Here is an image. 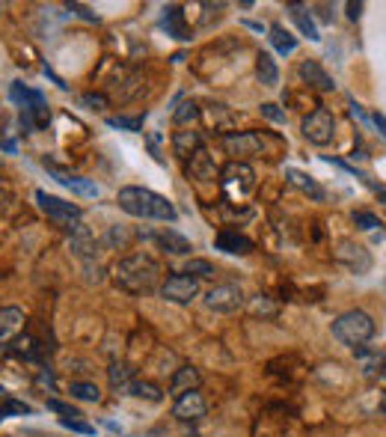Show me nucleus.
<instances>
[{"label":"nucleus","mask_w":386,"mask_h":437,"mask_svg":"<svg viewBox=\"0 0 386 437\" xmlns=\"http://www.w3.org/2000/svg\"><path fill=\"white\" fill-rule=\"evenodd\" d=\"M116 203L131 217H143V220H176L179 217L176 206H172L167 196H160V194L149 191V187H140V184L122 187Z\"/></svg>","instance_id":"nucleus-1"},{"label":"nucleus","mask_w":386,"mask_h":437,"mask_svg":"<svg viewBox=\"0 0 386 437\" xmlns=\"http://www.w3.org/2000/svg\"><path fill=\"white\" fill-rule=\"evenodd\" d=\"M158 277H160V265L149 253L125 256V259H119L113 265L116 285H119V289H125V292H131V295L152 292L158 285Z\"/></svg>","instance_id":"nucleus-2"},{"label":"nucleus","mask_w":386,"mask_h":437,"mask_svg":"<svg viewBox=\"0 0 386 437\" xmlns=\"http://www.w3.org/2000/svg\"><path fill=\"white\" fill-rule=\"evenodd\" d=\"M371 336H375V321L363 309H347L333 321V339L347 348H363Z\"/></svg>","instance_id":"nucleus-3"},{"label":"nucleus","mask_w":386,"mask_h":437,"mask_svg":"<svg viewBox=\"0 0 386 437\" xmlns=\"http://www.w3.org/2000/svg\"><path fill=\"white\" fill-rule=\"evenodd\" d=\"M301 131H303V137L312 146H327V143H333V137H336V116L330 114L327 107H318V110H312V114L303 119Z\"/></svg>","instance_id":"nucleus-4"},{"label":"nucleus","mask_w":386,"mask_h":437,"mask_svg":"<svg viewBox=\"0 0 386 437\" xmlns=\"http://www.w3.org/2000/svg\"><path fill=\"white\" fill-rule=\"evenodd\" d=\"M36 203H39V208L45 211L51 220L63 223V227H71V223H81V208L74 203H66V199L60 196H51L45 191H36Z\"/></svg>","instance_id":"nucleus-5"},{"label":"nucleus","mask_w":386,"mask_h":437,"mask_svg":"<svg viewBox=\"0 0 386 437\" xmlns=\"http://www.w3.org/2000/svg\"><path fill=\"white\" fill-rule=\"evenodd\" d=\"M223 146L229 149V155L244 161L265 152V137L256 131H232V134H223Z\"/></svg>","instance_id":"nucleus-6"},{"label":"nucleus","mask_w":386,"mask_h":437,"mask_svg":"<svg viewBox=\"0 0 386 437\" xmlns=\"http://www.w3.org/2000/svg\"><path fill=\"white\" fill-rule=\"evenodd\" d=\"M196 295H199V280L191 277V274H172L160 285V297L170 304H191Z\"/></svg>","instance_id":"nucleus-7"},{"label":"nucleus","mask_w":386,"mask_h":437,"mask_svg":"<svg viewBox=\"0 0 386 437\" xmlns=\"http://www.w3.org/2000/svg\"><path fill=\"white\" fill-rule=\"evenodd\" d=\"M333 256H336V262H342V265H345L347 271H351V274H366V271L371 268L368 250H366V247H359V244L351 241V238H342L339 244H336Z\"/></svg>","instance_id":"nucleus-8"},{"label":"nucleus","mask_w":386,"mask_h":437,"mask_svg":"<svg viewBox=\"0 0 386 437\" xmlns=\"http://www.w3.org/2000/svg\"><path fill=\"white\" fill-rule=\"evenodd\" d=\"M241 304H244V292L235 283H220L214 289H208L205 295V307L214 312H235Z\"/></svg>","instance_id":"nucleus-9"},{"label":"nucleus","mask_w":386,"mask_h":437,"mask_svg":"<svg viewBox=\"0 0 386 437\" xmlns=\"http://www.w3.org/2000/svg\"><path fill=\"white\" fill-rule=\"evenodd\" d=\"M205 414H208V402H205V396L199 390L181 393L176 398V405H172V417L181 419V422H196V419H202Z\"/></svg>","instance_id":"nucleus-10"},{"label":"nucleus","mask_w":386,"mask_h":437,"mask_svg":"<svg viewBox=\"0 0 386 437\" xmlns=\"http://www.w3.org/2000/svg\"><path fill=\"white\" fill-rule=\"evenodd\" d=\"M24 309L18 307H4L0 309V345H9V342H15L21 330H24Z\"/></svg>","instance_id":"nucleus-11"},{"label":"nucleus","mask_w":386,"mask_h":437,"mask_svg":"<svg viewBox=\"0 0 386 437\" xmlns=\"http://www.w3.org/2000/svg\"><path fill=\"white\" fill-rule=\"evenodd\" d=\"M69 229V247H71V253L74 256H81V259H92L95 256V238H92V232L83 227V223H71Z\"/></svg>","instance_id":"nucleus-12"},{"label":"nucleus","mask_w":386,"mask_h":437,"mask_svg":"<svg viewBox=\"0 0 386 437\" xmlns=\"http://www.w3.org/2000/svg\"><path fill=\"white\" fill-rule=\"evenodd\" d=\"M220 179H223V184H241V191H253L256 173H253V167H247L244 161H232V164L220 170Z\"/></svg>","instance_id":"nucleus-13"},{"label":"nucleus","mask_w":386,"mask_h":437,"mask_svg":"<svg viewBox=\"0 0 386 437\" xmlns=\"http://www.w3.org/2000/svg\"><path fill=\"white\" fill-rule=\"evenodd\" d=\"M214 247L223 250V253H238V256H244V253H250V250H253V241L247 238V235H241L238 229H220L217 238H214Z\"/></svg>","instance_id":"nucleus-14"},{"label":"nucleus","mask_w":386,"mask_h":437,"mask_svg":"<svg viewBox=\"0 0 386 437\" xmlns=\"http://www.w3.org/2000/svg\"><path fill=\"white\" fill-rule=\"evenodd\" d=\"M199 149H202V137H199V131H193V128H181V131H176L172 134V152H176L179 158H193Z\"/></svg>","instance_id":"nucleus-15"},{"label":"nucleus","mask_w":386,"mask_h":437,"mask_svg":"<svg viewBox=\"0 0 386 437\" xmlns=\"http://www.w3.org/2000/svg\"><path fill=\"white\" fill-rule=\"evenodd\" d=\"M45 167L54 173L60 184H66L69 191H74L78 196H98V184H95V182L83 179V176H71V173H60V170H57L54 164H48V161H45Z\"/></svg>","instance_id":"nucleus-16"},{"label":"nucleus","mask_w":386,"mask_h":437,"mask_svg":"<svg viewBox=\"0 0 386 437\" xmlns=\"http://www.w3.org/2000/svg\"><path fill=\"white\" fill-rule=\"evenodd\" d=\"M301 78L306 81V83H312L315 90H321V93H330V90H336V83H333V78L327 72H324L315 60H303L301 62Z\"/></svg>","instance_id":"nucleus-17"},{"label":"nucleus","mask_w":386,"mask_h":437,"mask_svg":"<svg viewBox=\"0 0 386 437\" xmlns=\"http://www.w3.org/2000/svg\"><path fill=\"white\" fill-rule=\"evenodd\" d=\"M199 372L193 366H179L176 375H172V381H170V393L172 396H181V393H191V390H199Z\"/></svg>","instance_id":"nucleus-18"},{"label":"nucleus","mask_w":386,"mask_h":437,"mask_svg":"<svg viewBox=\"0 0 386 437\" xmlns=\"http://www.w3.org/2000/svg\"><path fill=\"white\" fill-rule=\"evenodd\" d=\"M188 173L193 179H199V182H211L217 176V167H214V158H211L205 149H199V152L191 158V167H188Z\"/></svg>","instance_id":"nucleus-19"},{"label":"nucleus","mask_w":386,"mask_h":437,"mask_svg":"<svg viewBox=\"0 0 386 437\" xmlns=\"http://www.w3.org/2000/svg\"><path fill=\"white\" fill-rule=\"evenodd\" d=\"M285 179H289L294 187H301L303 194H309V196L315 199V203H324V196H327V194H324V187H321V184H315L312 179L306 176V173L294 170V167H289V170H285Z\"/></svg>","instance_id":"nucleus-20"},{"label":"nucleus","mask_w":386,"mask_h":437,"mask_svg":"<svg viewBox=\"0 0 386 437\" xmlns=\"http://www.w3.org/2000/svg\"><path fill=\"white\" fill-rule=\"evenodd\" d=\"M256 74H259V81L265 83V86H277L280 83V66H277V60L261 51L256 57Z\"/></svg>","instance_id":"nucleus-21"},{"label":"nucleus","mask_w":386,"mask_h":437,"mask_svg":"<svg viewBox=\"0 0 386 437\" xmlns=\"http://www.w3.org/2000/svg\"><path fill=\"white\" fill-rule=\"evenodd\" d=\"M289 12H291L294 24L301 27V33L306 36V39H312V42L321 39V36H318V27H315V21H312V15H309V9H306V6H301V4H289Z\"/></svg>","instance_id":"nucleus-22"},{"label":"nucleus","mask_w":386,"mask_h":437,"mask_svg":"<svg viewBox=\"0 0 386 437\" xmlns=\"http://www.w3.org/2000/svg\"><path fill=\"white\" fill-rule=\"evenodd\" d=\"M268 33H270V36H268L270 45L277 48L280 54H294V51H297V39L282 27V24H270V30H268Z\"/></svg>","instance_id":"nucleus-23"},{"label":"nucleus","mask_w":386,"mask_h":437,"mask_svg":"<svg viewBox=\"0 0 386 437\" xmlns=\"http://www.w3.org/2000/svg\"><path fill=\"white\" fill-rule=\"evenodd\" d=\"M152 238L160 244V247H167L170 253H191L193 250V244L184 238V235H179V232H172V229H167V232H158V235H152Z\"/></svg>","instance_id":"nucleus-24"},{"label":"nucleus","mask_w":386,"mask_h":437,"mask_svg":"<svg viewBox=\"0 0 386 437\" xmlns=\"http://www.w3.org/2000/svg\"><path fill=\"white\" fill-rule=\"evenodd\" d=\"M107 378H110V386L113 390H119V393H125V390H131V366H125V363H113L107 369Z\"/></svg>","instance_id":"nucleus-25"},{"label":"nucleus","mask_w":386,"mask_h":437,"mask_svg":"<svg viewBox=\"0 0 386 437\" xmlns=\"http://www.w3.org/2000/svg\"><path fill=\"white\" fill-rule=\"evenodd\" d=\"M12 345V351L15 354H21V357H27V360H39L42 357V348H39V342L33 339V336H27V333H21L15 342H9Z\"/></svg>","instance_id":"nucleus-26"},{"label":"nucleus","mask_w":386,"mask_h":437,"mask_svg":"<svg viewBox=\"0 0 386 437\" xmlns=\"http://www.w3.org/2000/svg\"><path fill=\"white\" fill-rule=\"evenodd\" d=\"M12 102H18L24 110H27V107H33V105H39V102H45V98H42V93H36V90H27V86H24V83H12Z\"/></svg>","instance_id":"nucleus-27"},{"label":"nucleus","mask_w":386,"mask_h":437,"mask_svg":"<svg viewBox=\"0 0 386 437\" xmlns=\"http://www.w3.org/2000/svg\"><path fill=\"white\" fill-rule=\"evenodd\" d=\"M164 27H167V33L176 36V39H188V30H184V24H181V9L179 6H167Z\"/></svg>","instance_id":"nucleus-28"},{"label":"nucleus","mask_w":386,"mask_h":437,"mask_svg":"<svg viewBox=\"0 0 386 437\" xmlns=\"http://www.w3.org/2000/svg\"><path fill=\"white\" fill-rule=\"evenodd\" d=\"M69 393L74 398H81V402H98V398H102V390H98L95 384H90V381H71Z\"/></svg>","instance_id":"nucleus-29"},{"label":"nucleus","mask_w":386,"mask_h":437,"mask_svg":"<svg viewBox=\"0 0 386 437\" xmlns=\"http://www.w3.org/2000/svg\"><path fill=\"white\" fill-rule=\"evenodd\" d=\"M131 393L137 398H146V402H160V398H164V390H160L158 384H152V381H134Z\"/></svg>","instance_id":"nucleus-30"},{"label":"nucleus","mask_w":386,"mask_h":437,"mask_svg":"<svg viewBox=\"0 0 386 437\" xmlns=\"http://www.w3.org/2000/svg\"><path fill=\"white\" fill-rule=\"evenodd\" d=\"M250 312H253L256 318H259V316H261V318H273V316H277V312H280V307L273 304L268 295H256L253 301H250Z\"/></svg>","instance_id":"nucleus-31"},{"label":"nucleus","mask_w":386,"mask_h":437,"mask_svg":"<svg viewBox=\"0 0 386 437\" xmlns=\"http://www.w3.org/2000/svg\"><path fill=\"white\" fill-rule=\"evenodd\" d=\"M184 274H191V277H214V265H211L208 259H188V265H184Z\"/></svg>","instance_id":"nucleus-32"},{"label":"nucleus","mask_w":386,"mask_h":437,"mask_svg":"<svg viewBox=\"0 0 386 437\" xmlns=\"http://www.w3.org/2000/svg\"><path fill=\"white\" fill-rule=\"evenodd\" d=\"M172 119H176V125H191V122H196V119H199V107H196V102H181L179 110L172 114Z\"/></svg>","instance_id":"nucleus-33"},{"label":"nucleus","mask_w":386,"mask_h":437,"mask_svg":"<svg viewBox=\"0 0 386 437\" xmlns=\"http://www.w3.org/2000/svg\"><path fill=\"white\" fill-rule=\"evenodd\" d=\"M107 125L122 131H143V116H107Z\"/></svg>","instance_id":"nucleus-34"},{"label":"nucleus","mask_w":386,"mask_h":437,"mask_svg":"<svg viewBox=\"0 0 386 437\" xmlns=\"http://www.w3.org/2000/svg\"><path fill=\"white\" fill-rule=\"evenodd\" d=\"M354 223L359 229H375V227H380V220L371 215V211H354Z\"/></svg>","instance_id":"nucleus-35"},{"label":"nucleus","mask_w":386,"mask_h":437,"mask_svg":"<svg viewBox=\"0 0 386 437\" xmlns=\"http://www.w3.org/2000/svg\"><path fill=\"white\" fill-rule=\"evenodd\" d=\"M27 417L30 414V405H24V402H6L4 408H0V417Z\"/></svg>","instance_id":"nucleus-36"},{"label":"nucleus","mask_w":386,"mask_h":437,"mask_svg":"<svg viewBox=\"0 0 386 437\" xmlns=\"http://www.w3.org/2000/svg\"><path fill=\"white\" fill-rule=\"evenodd\" d=\"M81 102H83L86 107H92V110H104V107H107V95H102V93H83Z\"/></svg>","instance_id":"nucleus-37"},{"label":"nucleus","mask_w":386,"mask_h":437,"mask_svg":"<svg viewBox=\"0 0 386 437\" xmlns=\"http://www.w3.org/2000/svg\"><path fill=\"white\" fill-rule=\"evenodd\" d=\"M48 408L51 410H57V414H63V419H78L81 414L78 410H74L71 405H66V402H57V398H51V402H48Z\"/></svg>","instance_id":"nucleus-38"},{"label":"nucleus","mask_w":386,"mask_h":437,"mask_svg":"<svg viewBox=\"0 0 386 437\" xmlns=\"http://www.w3.org/2000/svg\"><path fill=\"white\" fill-rule=\"evenodd\" d=\"M63 426L78 431V434H95V429L90 426V422H81V419H63Z\"/></svg>","instance_id":"nucleus-39"},{"label":"nucleus","mask_w":386,"mask_h":437,"mask_svg":"<svg viewBox=\"0 0 386 437\" xmlns=\"http://www.w3.org/2000/svg\"><path fill=\"white\" fill-rule=\"evenodd\" d=\"M261 114H265L268 119H273V122H285V114L277 105H261Z\"/></svg>","instance_id":"nucleus-40"},{"label":"nucleus","mask_w":386,"mask_h":437,"mask_svg":"<svg viewBox=\"0 0 386 437\" xmlns=\"http://www.w3.org/2000/svg\"><path fill=\"white\" fill-rule=\"evenodd\" d=\"M116 241H119V244H125V241H128V232L122 229V227H119V229L113 227V229H110V235H107V244H116Z\"/></svg>","instance_id":"nucleus-41"},{"label":"nucleus","mask_w":386,"mask_h":437,"mask_svg":"<svg viewBox=\"0 0 386 437\" xmlns=\"http://www.w3.org/2000/svg\"><path fill=\"white\" fill-rule=\"evenodd\" d=\"M69 9H71V12H78V15H81V18H86V21H98V15H92V12L86 9L83 4H71Z\"/></svg>","instance_id":"nucleus-42"},{"label":"nucleus","mask_w":386,"mask_h":437,"mask_svg":"<svg viewBox=\"0 0 386 437\" xmlns=\"http://www.w3.org/2000/svg\"><path fill=\"white\" fill-rule=\"evenodd\" d=\"M345 9H347V18H351V21H357L359 15H363V4H354V0H351V4H347Z\"/></svg>","instance_id":"nucleus-43"},{"label":"nucleus","mask_w":386,"mask_h":437,"mask_svg":"<svg viewBox=\"0 0 386 437\" xmlns=\"http://www.w3.org/2000/svg\"><path fill=\"white\" fill-rule=\"evenodd\" d=\"M375 125L380 128V134L386 137V116H383V114H375Z\"/></svg>","instance_id":"nucleus-44"},{"label":"nucleus","mask_w":386,"mask_h":437,"mask_svg":"<svg viewBox=\"0 0 386 437\" xmlns=\"http://www.w3.org/2000/svg\"><path fill=\"white\" fill-rule=\"evenodd\" d=\"M378 381H380V386L386 390V363H380V366H378Z\"/></svg>","instance_id":"nucleus-45"},{"label":"nucleus","mask_w":386,"mask_h":437,"mask_svg":"<svg viewBox=\"0 0 386 437\" xmlns=\"http://www.w3.org/2000/svg\"><path fill=\"white\" fill-rule=\"evenodd\" d=\"M378 414H380V417H383V419H386V396H383V398H380V405H378Z\"/></svg>","instance_id":"nucleus-46"},{"label":"nucleus","mask_w":386,"mask_h":437,"mask_svg":"<svg viewBox=\"0 0 386 437\" xmlns=\"http://www.w3.org/2000/svg\"><path fill=\"white\" fill-rule=\"evenodd\" d=\"M6 196H9V187H6L4 182H0V203H4V199H6Z\"/></svg>","instance_id":"nucleus-47"}]
</instances>
